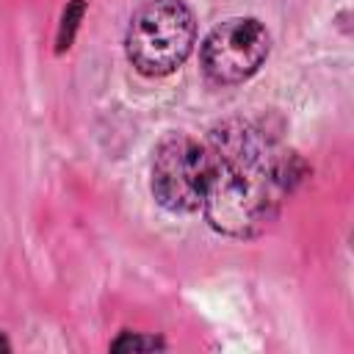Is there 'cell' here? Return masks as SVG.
I'll return each mask as SVG.
<instances>
[{"label":"cell","instance_id":"cell-3","mask_svg":"<svg viewBox=\"0 0 354 354\" xmlns=\"http://www.w3.org/2000/svg\"><path fill=\"white\" fill-rule=\"evenodd\" d=\"M207 183V149L205 141L188 133H169L152 149L149 191L152 199L177 216L196 213L202 207Z\"/></svg>","mask_w":354,"mask_h":354},{"label":"cell","instance_id":"cell-4","mask_svg":"<svg viewBox=\"0 0 354 354\" xmlns=\"http://www.w3.org/2000/svg\"><path fill=\"white\" fill-rule=\"evenodd\" d=\"M271 53V33L257 17H230L199 47V66L213 86H241L260 72Z\"/></svg>","mask_w":354,"mask_h":354},{"label":"cell","instance_id":"cell-7","mask_svg":"<svg viewBox=\"0 0 354 354\" xmlns=\"http://www.w3.org/2000/svg\"><path fill=\"white\" fill-rule=\"evenodd\" d=\"M0 351H11V343L6 340V335L0 332Z\"/></svg>","mask_w":354,"mask_h":354},{"label":"cell","instance_id":"cell-2","mask_svg":"<svg viewBox=\"0 0 354 354\" xmlns=\"http://www.w3.org/2000/svg\"><path fill=\"white\" fill-rule=\"evenodd\" d=\"M196 44V17L185 0H147L124 30V55L144 77L177 72Z\"/></svg>","mask_w":354,"mask_h":354},{"label":"cell","instance_id":"cell-6","mask_svg":"<svg viewBox=\"0 0 354 354\" xmlns=\"http://www.w3.org/2000/svg\"><path fill=\"white\" fill-rule=\"evenodd\" d=\"M111 351H155V348H166V340L158 335H144V332H119V337L111 340L108 346Z\"/></svg>","mask_w":354,"mask_h":354},{"label":"cell","instance_id":"cell-5","mask_svg":"<svg viewBox=\"0 0 354 354\" xmlns=\"http://www.w3.org/2000/svg\"><path fill=\"white\" fill-rule=\"evenodd\" d=\"M88 11V0H69L64 14H61V22H58V33H55V55H64L72 41H75V33L80 28V19L86 17Z\"/></svg>","mask_w":354,"mask_h":354},{"label":"cell","instance_id":"cell-1","mask_svg":"<svg viewBox=\"0 0 354 354\" xmlns=\"http://www.w3.org/2000/svg\"><path fill=\"white\" fill-rule=\"evenodd\" d=\"M205 149L207 183L199 210L210 230L224 238L249 241L263 235L310 171L266 116L218 122Z\"/></svg>","mask_w":354,"mask_h":354}]
</instances>
